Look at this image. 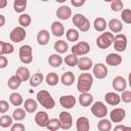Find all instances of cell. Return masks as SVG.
I'll list each match as a JSON object with an SVG mask.
<instances>
[{
    "label": "cell",
    "mask_w": 131,
    "mask_h": 131,
    "mask_svg": "<svg viewBox=\"0 0 131 131\" xmlns=\"http://www.w3.org/2000/svg\"><path fill=\"white\" fill-rule=\"evenodd\" d=\"M79 103L82 105V106H84V107H87V106H89L92 102H93V96L90 94V93H88V92H85V93H81L80 95H79Z\"/></svg>",
    "instance_id": "cell-23"
},
{
    "label": "cell",
    "mask_w": 131,
    "mask_h": 131,
    "mask_svg": "<svg viewBox=\"0 0 131 131\" xmlns=\"http://www.w3.org/2000/svg\"><path fill=\"white\" fill-rule=\"evenodd\" d=\"M66 36H67V39L68 41L70 42H76L78 39H79V32L75 29H69L66 33Z\"/></svg>",
    "instance_id": "cell-41"
},
{
    "label": "cell",
    "mask_w": 131,
    "mask_h": 131,
    "mask_svg": "<svg viewBox=\"0 0 131 131\" xmlns=\"http://www.w3.org/2000/svg\"><path fill=\"white\" fill-rule=\"evenodd\" d=\"M56 16L61 20H67L72 16V9L67 5H61L56 10Z\"/></svg>",
    "instance_id": "cell-15"
},
{
    "label": "cell",
    "mask_w": 131,
    "mask_h": 131,
    "mask_svg": "<svg viewBox=\"0 0 131 131\" xmlns=\"http://www.w3.org/2000/svg\"><path fill=\"white\" fill-rule=\"evenodd\" d=\"M26 36H27V32L23 27H15L9 34V38L13 43L21 42L23 40H25Z\"/></svg>",
    "instance_id": "cell-7"
},
{
    "label": "cell",
    "mask_w": 131,
    "mask_h": 131,
    "mask_svg": "<svg viewBox=\"0 0 131 131\" xmlns=\"http://www.w3.org/2000/svg\"><path fill=\"white\" fill-rule=\"evenodd\" d=\"M26 116H27L26 115V110L25 108H20V107L15 108L13 111V113H12V118L15 121H21V120H24L26 118Z\"/></svg>",
    "instance_id": "cell-39"
},
{
    "label": "cell",
    "mask_w": 131,
    "mask_h": 131,
    "mask_svg": "<svg viewBox=\"0 0 131 131\" xmlns=\"http://www.w3.org/2000/svg\"><path fill=\"white\" fill-rule=\"evenodd\" d=\"M13 51H14V47L11 43H7L4 41L0 42V55L11 54Z\"/></svg>",
    "instance_id": "cell-26"
},
{
    "label": "cell",
    "mask_w": 131,
    "mask_h": 131,
    "mask_svg": "<svg viewBox=\"0 0 131 131\" xmlns=\"http://www.w3.org/2000/svg\"><path fill=\"white\" fill-rule=\"evenodd\" d=\"M76 102H77V100H76L75 96H73V95H62L59 97L60 105L64 108H68V110L73 108L75 106Z\"/></svg>",
    "instance_id": "cell-12"
},
{
    "label": "cell",
    "mask_w": 131,
    "mask_h": 131,
    "mask_svg": "<svg viewBox=\"0 0 131 131\" xmlns=\"http://www.w3.org/2000/svg\"><path fill=\"white\" fill-rule=\"evenodd\" d=\"M68 43L64 41V40H58L54 43V50L56 52H58L59 54H63L68 51Z\"/></svg>",
    "instance_id": "cell-29"
},
{
    "label": "cell",
    "mask_w": 131,
    "mask_h": 131,
    "mask_svg": "<svg viewBox=\"0 0 131 131\" xmlns=\"http://www.w3.org/2000/svg\"><path fill=\"white\" fill-rule=\"evenodd\" d=\"M76 129L77 131H89L90 129V123L88 118L86 117H80L76 121Z\"/></svg>",
    "instance_id": "cell-17"
},
{
    "label": "cell",
    "mask_w": 131,
    "mask_h": 131,
    "mask_svg": "<svg viewBox=\"0 0 131 131\" xmlns=\"http://www.w3.org/2000/svg\"><path fill=\"white\" fill-rule=\"evenodd\" d=\"M97 129H98V131H111V129H112L111 121L106 120V119H101L97 124Z\"/></svg>",
    "instance_id": "cell-36"
},
{
    "label": "cell",
    "mask_w": 131,
    "mask_h": 131,
    "mask_svg": "<svg viewBox=\"0 0 131 131\" xmlns=\"http://www.w3.org/2000/svg\"><path fill=\"white\" fill-rule=\"evenodd\" d=\"M51 32L55 37H61L64 34V27L60 21H53L51 25Z\"/></svg>",
    "instance_id": "cell-24"
},
{
    "label": "cell",
    "mask_w": 131,
    "mask_h": 131,
    "mask_svg": "<svg viewBox=\"0 0 131 131\" xmlns=\"http://www.w3.org/2000/svg\"><path fill=\"white\" fill-rule=\"evenodd\" d=\"M44 80V76L43 74L41 73H36L34 74L33 76H31V79H30V85L32 87H37L39 86Z\"/></svg>",
    "instance_id": "cell-34"
},
{
    "label": "cell",
    "mask_w": 131,
    "mask_h": 131,
    "mask_svg": "<svg viewBox=\"0 0 131 131\" xmlns=\"http://www.w3.org/2000/svg\"><path fill=\"white\" fill-rule=\"evenodd\" d=\"M46 128H47L49 131H57L59 128H61L59 119H55V118H53V119H49Z\"/></svg>",
    "instance_id": "cell-35"
},
{
    "label": "cell",
    "mask_w": 131,
    "mask_h": 131,
    "mask_svg": "<svg viewBox=\"0 0 131 131\" xmlns=\"http://www.w3.org/2000/svg\"><path fill=\"white\" fill-rule=\"evenodd\" d=\"M128 82H129V86H130V88H131V73H130L129 76H128Z\"/></svg>",
    "instance_id": "cell-54"
},
{
    "label": "cell",
    "mask_w": 131,
    "mask_h": 131,
    "mask_svg": "<svg viewBox=\"0 0 131 131\" xmlns=\"http://www.w3.org/2000/svg\"><path fill=\"white\" fill-rule=\"evenodd\" d=\"M111 9L113 11H121L123 10V2L121 0H114L111 2Z\"/></svg>",
    "instance_id": "cell-45"
},
{
    "label": "cell",
    "mask_w": 131,
    "mask_h": 131,
    "mask_svg": "<svg viewBox=\"0 0 131 131\" xmlns=\"http://www.w3.org/2000/svg\"><path fill=\"white\" fill-rule=\"evenodd\" d=\"M25 130L26 128L21 123H14L10 128V131H25Z\"/></svg>",
    "instance_id": "cell-48"
},
{
    "label": "cell",
    "mask_w": 131,
    "mask_h": 131,
    "mask_svg": "<svg viewBox=\"0 0 131 131\" xmlns=\"http://www.w3.org/2000/svg\"><path fill=\"white\" fill-rule=\"evenodd\" d=\"M112 86H113V88H114L116 91L123 92V91L126 90L127 82H126V80L124 79V77H122V76H117V77L114 78L113 83H112Z\"/></svg>",
    "instance_id": "cell-13"
},
{
    "label": "cell",
    "mask_w": 131,
    "mask_h": 131,
    "mask_svg": "<svg viewBox=\"0 0 131 131\" xmlns=\"http://www.w3.org/2000/svg\"><path fill=\"white\" fill-rule=\"evenodd\" d=\"M93 75L97 79H104L107 76V69L103 63H96L93 66Z\"/></svg>",
    "instance_id": "cell-14"
},
{
    "label": "cell",
    "mask_w": 131,
    "mask_h": 131,
    "mask_svg": "<svg viewBox=\"0 0 131 131\" xmlns=\"http://www.w3.org/2000/svg\"><path fill=\"white\" fill-rule=\"evenodd\" d=\"M125 129H126V126H124V125H117L114 128V131H125Z\"/></svg>",
    "instance_id": "cell-51"
},
{
    "label": "cell",
    "mask_w": 131,
    "mask_h": 131,
    "mask_svg": "<svg viewBox=\"0 0 131 131\" xmlns=\"http://www.w3.org/2000/svg\"><path fill=\"white\" fill-rule=\"evenodd\" d=\"M60 80L64 86H71L75 82V75L72 72H66L64 74H62Z\"/></svg>",
    "instance_id": "cell-27"
},
{
    "label": "cell",
    "mask_w": 131,
    "mask_h": 131,
    "mask_svg": "<svg viewBox=\"0 0 131 131\" xmlns=\"http://www.w3.org/2000/svg\"><path fill=\"white\" fill-rule=\"evenodd\" d=\"M110 30L112 33H118L120 34V32L123 30V25H122V21L118 18H112L108 24H107Z\"/></svg>",
    "instance_id": "cell-21"
},
{
    "label": "cell",
    "mask_w": 131,
    "mask_h": 131,
    "mask_svg": "<svg viewBox=\"0 0 131 131\" xmlns=\"http://www.w3.org/2000/svg\"><path fill=\"white\" fill-rule=\"evenodd\" d=\"M106 21L103 17H97L94 19L93 23V27L95 29V31L97 32H104V30L106 29Z\"/></svg>",
    "instance_id": "cell-28"
},
{
    "label": "cell",
    "mask_w": 131,
    "mask_h": 131,
    "mask_svg": "<svg viewBox=\"0 0 131 131\" xmlns=\"http://www.w3.org/2000/svg\"><path fill=\"white\" fill-rule=\"evenodd\" d=\"M121 18L126 24H131V9H123L121 11Z\"/></svg>",
    "instance_id": "cell-44"
},
{
    "label": "cell",
    "mask_w": 131,
    "mask_h": 131,
    "mask_svg": "<svg viewBox=\"0 0 131 131\" xmlns=\"http://www.w3.org/2000/svg\"><path fill=\"white\" fill-rule=\"evenodd\" d=\"M24 107H25L26 112H28V113H34V112H36V110L38 107L37 106V101L34 100L33 98H28L24 102Z\"/></svg>",
    "instance_id": "cell-32"
},
{
    "label": "cell",
    "mask_w": 131,
    "mask_h": 131,
    "mask_svg": "<svg viewBox=\"0 0 131 131\" xmlns=\"http://www.w3.org/2000/svg\"><path fill=\"white\" fill-rule=\"evenodd\" d=\"M27 7V0H15L13 2V9L16 12H23L25 11Z\"/></svg>",
    "instance_id": "cell-40"
},
{
    "label": "cell",
    "mask_w": 131,
    "mask_h": 131,
    "mask_svg": "<svg viewBox=\"0 0 131 131\" xmlns=\"http://www.w3.org/2000/svg\"><path fill=\"white\" fill-rule=\"evenodd\" d=\"M71 3H72V5H74L75 7H81L82 5L85 4V0H72Z\"/></svg>",
    "instance_id": "cell-50"
},
{
    "label": "cell",
    "mask_w": 131,
    "mask_h": 131,
    "mask_svg": "<svg viewBox=\"0 0 131 131\" xmlns=\"http://www.w3.org/2000/svg\"><path fill=\"white\" fill-rule=\"evenodd\" d=\"M48 121H49L48 114L44 111H40L35 115V123L39 127H46Z\"/></svg>",
    "instance_id": "cell-16"
},
{
    "label": "cell",
    "mask_w": 131,
    "mask_h": 131,
    "mask_svg": "<svg viewBox=\"0 0 131 131\" xmlns=\"http://www.w3.org/2000/svg\"><path fill=\"white\" fill-rule=\"evenodd\" d=\"M49 39H50V34L47 30H41L37 34V42L39 45H42V46L46 45L49 42Z\"/></svg>",
    "instance_id": "cell-22"
},
{
    "label": "cell",
    "mask_w": 131,
    "mask_h": 131,
    "mask_svg": "<svg viewBox=\"0 0 131 131\" xmlns=\"http://www.w3.org/2000/svg\"><path fill=\"white\" fill-rule=\"evenodd\" d=\"M125 116H126L125 110L124 108H121V107H118V108H114L111 112L110 119L114 123H120V122H122L125 119Z\"/></svg>",
    "instance_id": "cell-11"
},
{
    "label": "cell",
    "mask_w": 131,
    "mask_h": 131,
    "mask_svg": "<svg viewBox=\"0 0 131 131\" xmlns=\"http://www.w3.org/2000/svg\"><path fill=\"white\" fill-rule=\"evenodd\" d=\"M93 84V77L89 73H83L78 77L77 81V89L81 93L88 92Z\"/></svg>",
    "instance_id": "cell-1"
},
{
    "label": "cell",
    "mask_w": 131,
    "mask_h": 131,
    "mask_svg": "<svg viewBox=\"0 0 131 131\" xmlns=\"http://www.w3.org/2000/svg\"><path fill=\"white\" fill-rule=\"evenodd\" d=\"M73 24L81 31V32H87L90 29V21L88 20V18L81 14V13H76L73 16Z\"/></svg>",
    "instance_id": "cell-4"
},
{
    "label": "cell",
    "mask_w": 131,
    "mask_h": 131,
    "mask_svg": "<svg viewBox=\"0 0 131 131\" xmlns=\"http://www.w3.org/2000/svg\"><path fill=\"white\" fill-rule=\"evenodd\" d=\"M72 54L79 56V55H86L89 51H90V46L87 42L85 41H81L79 43H77L76 45H74L72 47Z\"/></svg>",
    "instance_id": "cell-9"
},
{
    "label": "cell",
    "mask_w": 131,
    "mask_h": 131,
    "mask_svg": "<svg viewBox=\"0 0 131 131\" xmlns=\"http://www.w3.org/2000/svg\"><path fill=\"white\" fill-rule=\"evenodd\" d=\"M45 80H46V83L49 85V86H55L57 83H58V76L56 73H49L47 74V76L45 77Z\"/></svg>",
    "instance_id": "cell-38"
},
{
    "label": "cell",
    "mask_w": 131,
    "mask_h": 131,
    "mask_svg": "<svg viewBox=\"0 0 131 131\" xmlns=\"http://www.w3.org/2000/svg\"><path fill=\"white\" fill-rule=\"evenodd\" d=\"M12 120H13L12 117H10V116H8V115H3V116H1V118H0V126H1L2 128L10 127V126L13 125V124H12Z\"/></svg>",
    "instance_id": "cell-42"
},
{
    "label": "cell",
    "mask_w": 131,
    "mask_h": 131,
    "mask_svg": "<svg viewBox=\"0 0 131 131\" xmlns=\"http://www.w3.org/2000/svg\"><path fill=\"white\" fill-rule=\"evenodd\" d=\"M78 60H79V58L76 55H74V54H69L63 59L66 64L69 66V67H76V66H78Z\"/></svg>",
    "instance_id": "cell-43"
},
{
    "label": "cell",
    "mask_w": 131,
    "mask_h": 131,
    "mask_svg": "<svg viewBox=\"0 0 131 131\" xmlns=\"http://www.w3.org/2000/svg\"><path fill=\"white\" fill-rule=\"evenodd\" d=\"M21 82H23V81L20 80L19 77H17L16 75H13V76H11V77L8 79L7 85H8V87H9L10 89L15 90V89H17V88L20 86Z\"/></svg>",
    "instance_id": "cell-33"
},
{
    "label": "cell",
    "mask_w": 131,
    "mask_h": 131,
    "mask_svg": "<svg viewBox=\"0 0 131 131\" xmlns=\"http://www.w3.org/2000/svg\"><path fill=\"white\" fill-rule=\"evenodd\" d=\"M9 103L6 101V100H4V99H2V100H0V113L1 114H5L8 110H9Z\"/></svg>",
    "instance_id": "cell-47"
},
{
    "label": "cell",
    "mask_w": 131,
    "mask_h": 131,
    "mask_svg": "<svg viewBox=\"0 0 131 131\" xmlns=\"http://www.w3.org/2000/svg\"><path fill=\"white\" fill-rule=\"evenodd\" d=\"M104 100L110 105H118L121 101V96L115 92H107L104 95Z\"/></svg>",
    "instance_id": "cell-18"
},
{
    "label": "cell",
    "mask_w": 131,
    "mask_h": 131,
    "mask_svg": "<svg viewBox=\"0 0 131 131\" xmlns=\"http://www.w3.org/2000/svg\"><path fill=\"white\" fill-rule=\"evenodd\" d=\"M91 113L96 118L103 119L107 115V107L102 101H96L91 106Z\"/></svg>",
    "instance_id": "cell-6"
},
{
    "label": "cell",
    "mask_w": 131,
    "mask_h": 131,
    "mask_svg": "<svg viewBox=\"0 0 131 131\" xmlns=\"http://www.w3.org/2000/svg\"><path fill=\"white\" fill-rule=\"evenodd\" d=\"M77 67H78L79 70H81V71H88V70H90V69L93 67L92 59L89 58V57H86V56L81 57V58H79V60H78V66H77Z\"/></svg>",
    "instance_id": "cell-20"
},
{
    "label": "cell",
    "mask_w": 131,
    "mask_h": 131,
    "mask_svg": "<svg viewBox=\"0 0 131 131\" xmlns=\"http://www.w3.org/2000/svg\"><path fill=\"white\" fill-rule=\"evenodd\" d=\"M59 121H60V126H61V129L62 130H69L72 125H73V118H72V115L66 111L61 112L59 114Z\"/></svg>",
    "instance_id": "cell-10"
},
{
    "label": "cell",
    "mask_w": 131,
    "mask_h": 131,
    "mask_svg": "<svg viewBox=\"0 0 131 131\" xmlns=\"http://www.w3.org/2000/svg\"><path fill=\"white\" fill-rule=\"evenodd\" d=\"M62 62H63V59L59 54H51L48 57V63L51 67H54V68L60 67Z\"/></svg>",
    "instance_id": "cell-30"
},
{
    "label": "cell",
    "mask_w": 131,
    "mask_h": 131,
    "mask_svg": "<svg viewBox=\"0 0 131 131\" xmlns=\"http://www.w3.org/2000/svg\"><path fill=\"white\" fill-rule=\"evenodd\" d=\"M8 64V60L4 55H0V69H4L6 68V66Z\"/></svg>",
    "instance_id": "cell-49"
},
{
    "label": "cell",
    "mask_w": 131,
    "mask_h": 131,
    "mask_svg": "<svg viewBox=\"0 0 131 131\" xmlns=\"http://www.w3.org/2000/svg\"><path fill=\"white\" fill-rule=\"evenodd\" d=\"M105 61L111 67H117L122 62V57L120 54L117 53H110L105 57Z\"/></svg>",
    "instance_id": "cell-19"
},
{
    "label": "cell",
    "mask_w": 131,
    "mask_h": 131,
    "mask_svg": "<svg viewBox=\"0 0 131 131\" xmlns=\"http://www.w3.org/2000/svg\"><path fill=\"white\" fill-rule=\"evenodd\" d=\"M15 75L17 77L20 78V80L23 82L25 81H28L31 79V74H30V70L27 68V67H18L17 70H16V73Z\"/></svg>",
    "instance_id": "cell-25"
},
{
    "label": "cell",
    "mask_w": 131,
    "mask_h": 131,
    "mask_svg": "<svg viewBox=\"0 0 131 131\" xmlns=\"http://www.w3.org/2000/svg\"><path fill=\"white\" fill-rule=\"evenodd\" d=\"M114 48L115 50H117L118 52H123L126 50L127 47V37L124 34H117L115 36V40H114Z\"/></svg>",
    "instance_id": "cell-8"
},
{
    "label": "cell",
    "mask_w": 131,
    "mask_h": 131,
    "mask_svg": "<svg viewBox=\"0 0 131 131\" xmlns=\"http://www.w3.org/2000/svg\"><path fill=\"white\" fill-rule=\"evenodd\" d=\"M31 21H32V18L30 16V14H28V13H21L18 17V24L23 28L29 27L31 25Z\"/></svg>",
    "instance_id": "cell-37"
},
{
    "label": "cell",
    "mask_w": 131,
    "mask_h": 131,
    "mask_svg": "<svg viewBox=\"0 0 131 131\" xmlns=\"http://www.w3.org/2000/svg\"><path fill=\"white\" fill-rule=\"evenodd\" d=\"M37 101L45 108L47 110H51L55 106V101L54 99L52 98L51 94L46 91V90H40L38 93H37Z\"/></svg>",
    "instance_id": "cell-2"
},
{
    "label": "cell",
    "mask_w": 131,
    "mask_h": 131,
    "mask_svg": "<svg viewBox=\"0 0 131 131\" xmlns=\"http://www.w3.org/2000/svg\"><path fill=\"white\" fill-rule=\"evenodd\" d=\"M114 40H115V36L112 32H104L97 37L96 45L100 49H106L114 43Z\"/></svg>",
    "instance_id": "cell-3"
},
{
    "label": "cell",
    "mask_w": 131,
    "mask_h": 131,
    "mask_svg": "<svg viewBox=\"0 0 131 131\" xmlns=\"http://www.w3.org/2000/svg\"><path fill=\"white\" fill-rule=\"evenodd\" d=\"M125 131H131V127H128V126H126V129H125Z\"/></svg>",
    "instance_id": "cell-55"
},
{
    "label": "cell",
    "mask_w": 131,
    "mask_h": 131,
    "mask_svg": "<svg viewBox=\"0 0 131 131\" xmlns=\"http://www.w3.org/2000/svg\"><path fill=\"white\" fill-rule=\"evenodd\" d=\"M5 24V17L3 14H0V27H3Z\"/></svg>",
    "instance_id": "cell-52"
},
{
    "label": "cell",
    "mask_w": 131,
    "mask_h": 131,
    "mask_svg": "<svg viewBox=\"0 0 131 131\" xmlns=\"http://www.w3.org/2000/svg\"><path fill=\"white\" fill-rule=\"evenodd\" d=\"M121 100L123 102H126V103L131 102V91H129V90L123 91L121 94Z\"/></svg>",
    "instance_id": "cell-46"
},
{
    "label": "cell",
    "mask_w": 131,
    "mask_h": 131,
    "mask_svg": "<svg viewBox=\"0 0 131 131\" xmlns=\"http://www.w3.org/2000/svg\"><path fill=\"white\" fill-rule=\"evenodd\" d=\"M7 5V1L6 0H1L0 1V8H4Z\"/></svg>",
    "instance_id": "cell-53"
},
{
    "label": "cell",
    "mask_w": 131,
    "mask_h": 131,
    "mask_svg": "<svg viewBox=\"0 0 131 131\" xmlns=\"http://www.w3.org/2000/svg\"><path fill=\"white\" fill-rule=\"evenodd\" d=\"M9 101H10V103H11L12 105H14V106H19V105L23 104L24 99H23L21 94H19V93H17V92H13V93H11V94L9 95Z\"/></svg>",
    "instance_id": "cell-31"
},
{
    "label": "cell",
    "mask_w": 131,
    "mask_h": 131,
    "mask_svg": "<svg viewBox=\"0 0 131 131\" xmlns=\"http://www.w3.org/2000/svg\"><path fill=\"white\" fill-rule=\"evenodd\" d=\"M18 55H19V59L23 63L29 64L33 60V48L30 45L25 44V45L20 46Z\"/></svg>",
    "instance_id": "cell-5"
}]
</instances>
